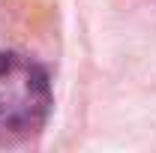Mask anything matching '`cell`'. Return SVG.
Here are the masks:
<instances>
[{"label": "cell", "instance_id": "cell-1", "mask_svg": "<svg viewBox=\"0 0 156 153\" xmlns=\"http://www.w3.org/2000/svg\"><path fill=\"white\" fill-rule=\"evenodd\" d=\"M48 72L24 54L0 51V144L36 135L51 114Z\"/></svg>", "mask_w": 156, "mask_h": 153}]
</instances>
